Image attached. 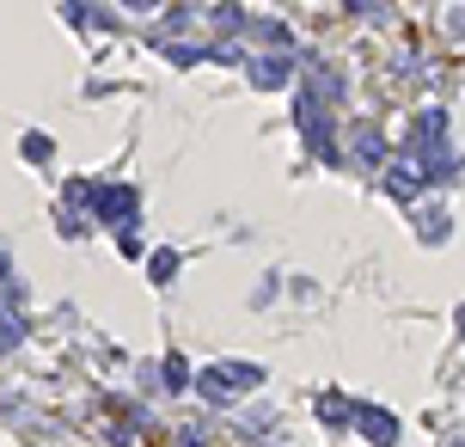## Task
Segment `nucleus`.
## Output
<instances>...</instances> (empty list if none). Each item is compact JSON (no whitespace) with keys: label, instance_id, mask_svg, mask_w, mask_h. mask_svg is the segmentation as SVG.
Returning <instances> with one entry per match:
<instances>
[{"label":"nucleus","instance_id":"obj_6","mask_svg":"<svg viewBox=\"0 0 465 447\" xmlns=\"http://www.w3.org/2000/svg\"><path fill=\"white\" fill-rule=\"evenodd\" d=\"M319 416H325V423H349V405H343L337 392H319Z\"/></svg>","mask_w":465,"mask_h":447},{"label":"nucleus","instance_id":"obj_5","mask_svg":"<svg viewBox=\"0 0 465 447\" xmlns=\"http://www.w3.org/2000/svg\"><path fill=\"white\" fill-rule=\"evenodd\" d=\"M251 80H258V86H282V80H288V56H258V62H251Z\"/></svg>","mask_w":465,"mask_h":447},{"label":"nucleus","instance_id":"obj_8","mask_svg":"<svg viewBox=\"0 0 465 447\" xmlns=\"http://www.w3.org/2000/svg\"><path fill=\"white\" fill-rule=\"evenodd\" d=\"M171 276H178V251H160L154 258V282H171Z\"/></svg>","mask_w":465,"mask_h":447},{"label":"nucleus","instance_id":"obj_4","mask_svg":"<svg viewBox=\"0 0 465 447\" xmlns=\"http://www.w3.org/2000/svg\"><path fill=\"white\" fill-rule=\"evenodd\" d=\"M423 184H429V178H423V166H417V160H410V153H404L399 166H392V172H386V190H392V197H417V190H423Z\"/></svg>","mask_w":465,"mask_h":447},{"label":"nucleus","instance_id":"obj_11","mask_svg":"<svg viewBox=\"0 0 465 447\" xmlns=\"http://www.w3.org/2000/svg\"><path fill=\"white\" fill-rule=\"evenodd\" d=\"M460 337H465V307H460Z\"/></svg>","mask_w":465,"mask_h":447},{"label":"nucleus","instance_id":"obj_9","mask_svg":"<svg viewBox=\"0 0 465 447\" xmlns=\"http://www.w3.org/2000/svg\"><path fill=\"white\" fill-rule=\"evenodd\" d=\"M184 380H190V368H184V355H166V386H171V392H178Z\"/></svg>","mask_w":465,"mask_h":447},{"label":"nucleus","instance_id":"obj_3","mask_svg":"<svg viewBox=\"0 0 465 447\" xmlns=\"http://www.w3.org/2000/svg\"><path fill=\"white\" fill-rule=\"evenodd\" d=\"M355 423H362V435H367L373 447H399V416H386L380 405H362V411H355Z\"/></svg>","mask_w":465,"mask_h":447},{"label":"nucleus","instance_id":"obj_1","mask_svg":"<svg viewBox=\"0 0 465 447\" xmlns=\"http://www.w3.org/2000/svg\"><path fill=\"white\" fill-rule=\"evenodd\" d=\"M245 386H264V368H251V362H221V368H202L197 374V392L208 405H232Z\"/></svg>","mask_w":465,"mask_h":447},{"label":"nucleus","instance_id":"obj_7","mask_svg":"<svg viewBox=\"0 0 465 447\" xmlns=\"http://www.w3.org/2000/svg\"><path fill=\"white\" fill-rule=\"evenodd\" d=\"M355 147H362L367 166H380V160H386V147H380V136H373V129H362V136H355Z\"/></svg>","mask_w":465,"mask_h":447},{"label":"nucleus","instance_id":"obj_10","mask_svg":"<svg viewBox=\"0 0 465 447\" xmlns=\"http://www.w3.org/2000/svg\"><path fill=\"white\" fill-rule=\"evenodd\" d=\"M25 153H31L37 166H43V160H49V136H25Z\"/></svg>","mask_w":465,"mask_h":447},{"label":"nucleus","instance_id":"obj_2","mask_svg":"<svg viewBox=\"0 0 465 447\" xmlns=\"http://www.w3.org/2000/svg\"><path fill=\"white\" fill-rule=\"evenodd\" d=\"M104 215V221H117V233H123V221H135V208H141V197H135L129 184H110V190H99V203H92Z\"/></svg>","mask_w":465,"mask_h":447},{"label":"nucleus","instance_id":"obj_12","mask_svg":"<svg viewBox=\"0 0 465 447\" xmlns=\"http://www.w3.org/2000/svg\"><path fill=\"white\" fill-rule=\"evenodd\" d=\"M0 276H6V251H0Z\"/></svg>","mask_w":465,"mask_h":447}]
</instances>
